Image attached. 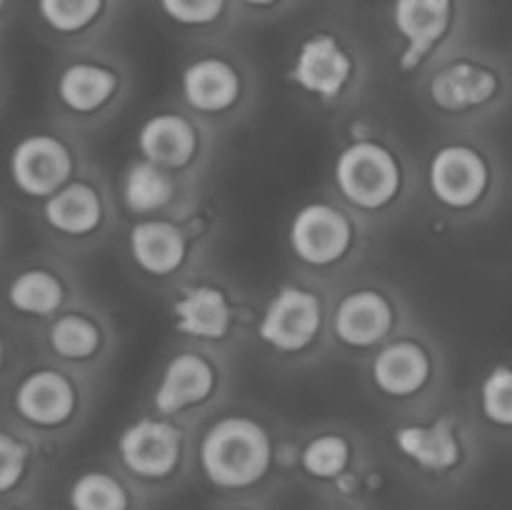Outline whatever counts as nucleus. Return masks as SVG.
Masks as SVG:
<instances>
[{
	"instance_id": "9",
	"label": "nucleus",
	"mask_w": 512,
	"mask_h": 510,
	"mask_svg": "<svg viewBox=\"0 0 512 510\" xmlns=\"http://www.w3.org/2000/svg\"><path fill=\"white\" fill-rule=\"evenodd\" d=\"M418 188L440 218L468 223L480 218L498 195V160L480 138L443 135L425 150Z\"/></svg>"
},
{
	"instance_id": "28",
	"label": "nucleus",
	"mask_w": 512,
	"mask_h": 510,
	"mask_svg": "<svg viewBox=\"0 0 512 510\" xmlns=\"http://www.w3.org/2000/svg\"><path fill=\"white\" fill-rule=\"evenodd\" d=\"M43 445L0 415V503L18 500L33 488L43 468Z\"/></svg>"
},
{
	"instance_id": "11",
	"label": "nucleus",
	"mask_w": 512,
	"mask_h": 510,
	"mask_svg": "<svg viewBox=\"0 0 512 510\" xmlns=\"http://www.w3.org/2000/svg\"><path fill=\"white\" fill-rule=\"evenodd\" d=\"M370 225L333 193L300 200L285 223V248L298 275L328 280L345 275L368 248Z\"/></svg>"
},
{
	"instance_id": "22",
	"label": "nucleus",
	"mask_w": 512,
	"mask_h": 510,
	"mask_svg": "<svg viewBox=\"0 0 512 510\" xmlns=\"http://www.w3.org/2000/svg\"><path fill=\"white\" fill-rule=\"evenodd\" d=\"M215 130L190 115L180 105L150 110L135 125V155L190 180L200 183L213 158Z\"/></svg>"
},
{
	"instance_id": "17",
	"label": "nucleus",
	"mask_w": 512,
	"mask_h": 510,
	"mask_svg": "<svg viewBox=\"0 0 512 510\" xmlns=\"http://www.w3.org/2000/svg\"><path fill=\"white\" fill-rule=\"evenodd\" d=\"M83 298L80 280L65 255L35 253L18 260L0 283V318L30 333L63 313L68 305Z\"/></svg>"
},
{
	"instance_id": "14",
	"label": "nucleus",
	"mask_w": 512,
	"mask_h": 510,
	"mask_svg": "<svg viewBox=\"0 0 512 510\" xmlns=\"http://www.w3.org/2000/svg\"><path fill=\"white\" fill-rule=\"evenodd\" d=\"M228 388V355L205 345L178 343L160 360L148 403L153 413L200 425L220 408Z\"/></svg>"
},
{
	"instance_id": "25",
	"label": "nucleus",
	"mask_w": 512,
	"mask_h": 510,
	"mask_svg": "<svg viewBox=\"0 0 512 510\" xmlns=\"http://www.w3.org/2000/svg\"><path fill=\"white\" fill-rule=\"evenodd\" d=\"M118 10L120 0H30L40 38L58 50L100 43Z\"/></svg>"
},
{
	"instance_id": "10",
	"label": "nucleus",
	"mask_w": 512,
	"mask_h": 510,
	"mask_svg": "<svg viewBox=\"0 0 512 510\" xmlns=\"http://www.w3.org/2000/svg\"><path fill=\"white\" fill-rule=\"evenodd\" d=\"M255 305L235 280L198 268L168 295V323L180 343L228 355L253 335Z\"/></svg>"
},
{
	"instance_id": "21",
	"label": "nucleus",
	"mask_w": 512,
	"mask_h": 510,
	"mask_svg": "<svg viewBox=\"0 0 512 510\" xmlns=\"http://www.w3.org/2000/svg\"><path fill=\"white\" fill-rule=\"evenodd\" d=\"M390 445L403 463L430 478H445L470 453L468 420L455 408L428 405L410 410L390 428Z\"/></svg>"
},
{
	"instance_id": "20",
	"label": "nucleus",
	"mask_w": 512,
	"mask_h": 510,
	"mask_svg": "<svg viewBox=\"0 0 512 510\" xmlns=\"http://www.w3.org/2000/svg\"><path fill=\"white\" fill-rule=\"evenodd\" d=\"M33 338L38 355L88 378L103 373L118 353L113 315L85 295L35 330Z\"/></svg>"
},
{
	"instance_id": "15",
	"label": "nucleus",
	"mask_w": 512,
	"mask_h": 510,
	"mask_svg": "<svg viewBox=\"0 0 512 510\" xmlns=\"http://www.w3.org/2000/svg\"><path fill=\"white\" fill-rule=\"evenodd\" d=\"M445 373L448 365L440 343L415 325H408L368 358L370 390L405 413L433 405L443 390Z\"/></svg>"
},
{
	"instance_id": "37",
	"label": "nucleus",
	"mask_w": 512,
	"mask_h": 510,
	"mask_svg": "<svg viewBox=\"0 0 512 510\" xmlns=\"http://www.w3.org/2000/svg\"><path fill=\"white\" fill-rule=\"evenodd\" d=\"M228 510H245V508H228Z\"/></svg>"
},
{
	"instance_id": "36",
	"label": "nucleus",
	"mask_w": 512,
	"mask_h": 510,
	"mask_svg": "<svg viewBox=\"0 0 512 510\" xmlns=\"http://www.w3.org/2000/svg\"><path fill=\"white\" fill-rule=\"evenodd\" d=\"M5 98H8V78H5V70L0 68V108L5 105Z\"/></svg>"
},
{
	"instance_id": "6",
	"label": "nucleus",
	"mask_w": 512,
	"mask_h": 510,
	"mask_svg": "<svg viewBox=\"0 0 512 510\" xmlns=\"http://www.w3.org/2000/svg\"><path fill=\"white\" fill-rule=\"evenodd\" d=\"M218 215L195 195L183 210L130 220L123 235L125 263L150 288L170 290L195 273L215 238Z\"/></svg>"
},
{
	"instance_id": "4",
	"label": "nucleus",
	"mask_w": 512,
	"mask_h": 510,
	"mask_svg": "<svg viewBox=\"0 0 512 510\" xmlns=\"http://www.w3.org/2000/svg\"><path fill=\"white\" fill-rule=\"evenodd\" d=\"M193 443L200 475L215 490L240 493L258 488L285 463L288 443L258 410H215Z\"/></svg>"
},
{
	"instance_id": "16",
	"label": "nucleus",
	"mask_w": 512,
	"mask_h": 510,
	"mask_svg": "<svg viewBox=\"0 0 512 510\" xmlns=\"http://www.w3.org/2000/svg\"><path fill=\"white\" fill-rule=\"evenodd\" d=\"M408 325L413 323L405 295L388 280H353L330 303V343L350 358L368 360Z\"/></svg>"
},
{
	"instance_id": "32",
	"label": "nucleus",
	"mask_w": 512,
	"mask_h": 510,
	"mask_svg": "<svg viewBox=\"0 0 512 510\" xmlns=\"http://www.w3.org/2000/svg\"><path fill=\"white\" fill-rule=\"evenodd\" d=\"M238 15L245 20H275L298 5V0H235Z\"/></svg>"
},
{
	"instance_id": "8",
	"label": "nucleus",
	"mask_w": 512,
	"mask_h": 510,
	"mask_svg": "<svg viewBox=\"0 0 512 510\" xmlns=\"http://www.w3.org/2000/svg\"><path fill=\"white\" fill-rule=\"evenodd\" d=\"M180 108L220 133L245 120L258 100V75L238 48L223 40L195 43L175 75Z\"/></svg>"
},
{
	"instance_id": "18",
	"label": "nucleus",
	"mask_w": 512,
	"mask_h": 510,
	"mask_svg": "<svg viewBox=\"0 0 512 510\" xmlns=\"http://www.w3.org/2000/svg\"><path fill=\"white\" fill-rule=\"evenodd\" d=\"M80 138L55 123L20 133L5 153V180L15 198L35 208L65 188L90 163Z\"/></svg>"
},
{
	"instance_id": "31",
	"label": "nucleus",
	"mask_w": 512,
	"mask_h": 510,
	"mask_svg": "<svg viewBox=\"0 0 512 510\" xmlns=\"http://www.w3.org/2000/svg\"><path fill=\"white\" fill-rule=\"evenodd\" d=\"M18 333V328H13V325L0 318V395L8 388V383L18 373L20 365L28 360L23 355V348H20Z\"/></svg>"
},
{
	"instance_id": "33",
	"label": "nucleus",
	"mask_w": 512,
	"mask_h": 510,
	"mask_svg": "<svg viewBox=\"0 0 512 510\" xmlns=\"http://www.w3.org/2000/svg\"><path fill=\"white\" fill-rule=\"evenodd\" d=\"M18 8H20V0H0V33L13 23Z\"/></svg>"
},
{
	"instance_id": "30",
	"label": "nucleus",
	"mask_w": 512,
	"mask_h": 510,
	"mask_svg": "<svg viewBox=\"0 0 512 510\" xmlns=\"http://www.w3.org/2000/svg\"><path fill=\"white\" fill-rule=\"evenodd\" d=\"M475 410L493 430L512 433V363H495L475 388Z\"/></svg>"
},
{
	"instance_id": "35",
	"label": "nucleus",
	"mask_w": 512,
	"mask_h": 510,
	"mask_svg": "<svg viewBox=\"0 0 512 510\" xmlns=\"http://www.w3.org/2000/svg\"><path fill=\"white\" fill-rule=\"evenodd\" d=\"M5 238H8V220H5V210L3 205H0V253H3Z\"/></svg>"
},
{
	"instance_id": "3",
	"label": "nucleus",
	"mask_w": 512,
	"mask_h": 510,
	"mask_svg": "<svg viewBox=\"0 0 512 510\" xmlns=\"http://www.w3.org/2000/svg\"><path fill=\"white\" fill-rule=\"evenodd\" d=\"M93 398V378L33 355L0 395V415L48 448L83 428Z\"/></svg>"
},
{
	"instance_id": "7",
	"label": "nucleus",
	"mask_w": 512,
	"mask_h": 510,
	"mask_svg": "<svg viewBox=\"0 0 512 510\" xmlns=\"http://www.w3.org/2000/svg\"><path fill=\"white\" fill-rule=\"evenodd\" d=\"M328 283L293 275L275 285L255 310L253 335L265 358L295 368L308 365L330 345Z\"/></svg>"
},
{
	"instance_id": "1",
	"label": "nucleus",
	"mask_w": 512,
	"mask_h": 510,
	"mask_svg": "<svg viewBox=\"0 0 512 510\" xmlns=\"http://www.w3.org/2000/svg\"><path fill=\"white\" fill-rule=\"evenodd\" d=\"M330 185L368 225L398 218L418 188V170L400 138L375 120L345 128L330 160Z\"/></svg>"
},
{
	"instance_id": "24",
	"label": "nucleus",
	"mask_w": 512,
	"mask_h": 510,
	"mask_svg": "<svg viewBox=\"0 0 512 510\" xmlns=\"http://www.w3.org/2000/svg\"><path fill=\"white\" fill-rule=\"evenodd\" d=\"M195 195L198 183H190L140 155H133L115 180L118 208L130 220L178 213Z\"/></svg>"
},
{
	"instance_id": "2",
	"label": "nucleus",
	"mask_w": 512,
	"mask_h": 510,
	"mask_svg": "<svg viewBox=\"0 0 512 510\" xmlns=\"http://www.w3.org/2000/svg\"><path fill=\"white\" fill-rule=\"evenodd\" d=\"M133 83L128 60L103 43L60 50L48 80L50 123L75 135L93 133L123 110Z\"/></svg>"
},
{
	"instance_id": "26",
	"label": "nucleus",
	"mask_w": 512,
	"mask_h": 510,
	"mask_svg": "<svg viewBox=\"0 0 512 510\" xmlns=\"http://www.w3.org/2000/svg\"><path fill=\"white\" fill-rule=\"evenodd\" d=\"M360 438L345 428H320L295 443V465L318 483H340L355 473Z\"/></svg>"
},
{
	"instance_id": "5",
	"label": "nucleus",
	"mask_w": 512,
	"mask_h": 510,
	"mask_svg": "<svg viewBox=\"0 0 512 510\" xmlns=\"http://www.w3.org/2000/svg\"><path fill=\"white\" fill-rule=\"evenodd\" d=\"M363 45L340 25H313L290 48L285 83L305 105L323 113L353 108L368 83Z\"/></svg>"
},
{
	"instance_id": "27",
	"label": "nucleus",
	"mask_w": 512,
	"mask_h": 510,
	"mask_svg": "<svg viewBox=\"0 0 512 510\" xmlns=\"http://www.w3.org/2000/svg\"><path fill=\"white\" fill-rule=\"evenodd\" d=\"M158 18L195 43L220 40L240 20L235 0H153Z\"/></svg>"
},
{
	"instance_id": "12",
	"label": "nucleus",
	"mask_w": 512,
	"mask_h": 510,
	"mask_svg": "<svg viewBox=\"0 0 512 510\" xmlns=\"http://www.w3.org/2000/svg\"><path fill=\"white\" fill-rule=\"evenodd\" d=\"M118 215L115 185L93 163L33 208L35 228L60 255L88 253L103 245L118 225Z\"/></svg>"
},
{
	"instance_id": "34",
	"label": "nucleus",
	"mask_w": 512,
	"mask_h": 510,
	"mask_svg": "<svg viewBox=\"0 0 512 510\" xmlns=\"http://www.w3.org/2000/svg\"><path fill=\"white\" fill-rule=\"evenodd\" d=\"M0 510H35V508L25 503L23 498H18V500H5V503H0Z\"/></svg>"
},
{
	"instance_id": "19",
	"label": "nucleus",
	"mask_w": 512,
	"mask_h": 510,
	"mask_svg": "<svg viewBox=\"0 0 512 510\" xmlns=\"http://www.w3.org/2000/svg\"><path fill=\"white\" fill-rule=\"evenodd\" d=\"M468 23V0H390L395 70L420 80L443 55L458 48Z\"/></svg>"
},
{
	"instance_id": "13",
	"label": "nucleus",
	"mask_w": 512,
	"mask_h": 510,
	"mask_svg": "<svg viewBox=\"0 0 512 510\" xmlns=\"http://www.w3.org/2000/svg\"><path fill=\"white\" fill-rule=\"evenodd\" d=\"M418 83L430 113L453 125L488 118L510 93L508 73L493 55L460 45L425 70Z\"/></svg>"
},
{
	"instance_id": "29",
	"label": "nucleus",
	"mask_w": 512,
	"mask_h": 510,
	"mask_svg": "<svg viewBox=\"0 0 512 510\" xmlns=\"http://www.w3.org/2000/svg\"><path fill=\"white\" fill-rule=\"evenodd\" d=\"M133 498L118 473L100 465L78 470L65 485V508L68 510H130Z\"/></svg>"
},
{
	"instance_id": "23",
	"label": "nucleus",
	"mask_w": 512,
	"mask_h": 510,
	"mask_svg": "<svg viewBox=\"0 0 512 510\" xmlns=\"http://www.w3.org/2000/svg\"><path fill=\"white\" fill-rule=\"evenodd\" d=\"M190 425L165 415L140 413L115 435V460L140 483H165L183 470L190 448Z\"/></svg>"
}]
</instances>
